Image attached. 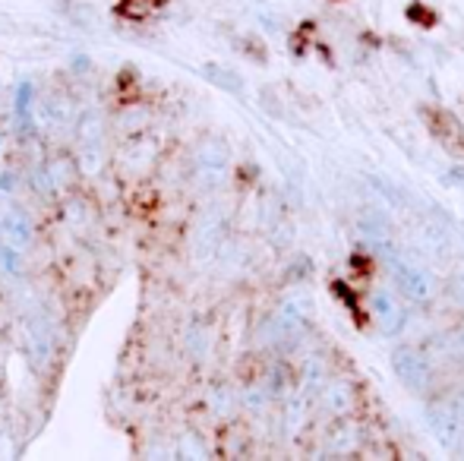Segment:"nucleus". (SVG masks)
Wrapping results in <instances>:
<instances>
[{
  "mask_svg": "<svg viewBox=\"0 0 464 461\" xmlns=\"http://www.w3.org/2000/svg\"><path fill=\"white\" fill-rule=\"evenodd\" d=\"M149 4H165V0H123L117 13H123L127 19H142L149 13Z\"/></svg>",
  "mask_w": 464,
  "mask_h": 461,
  "instance_id": "obj_6",
  "label": "nucleus"
},
{
  "mask_svg": "<svg viewBox=\"0 0 464 461\" xmlns=\"http://www.w3.org/2000/svg\"><path fill=\"white\" fill-rule=\"evenodd\" d=\"M335 294L342 297L344 303H348L351 310H354V316H357V322H363V316H361V310H357V297H354V291L348 288L344 282H335Z\"/></svg>",
  "mask_w": 464,
  "mask_h": 461,
  "instance_id": "obj_7",
  "label": "nucleus"
},
{
  "mask_svg": "<svg viewBox=\"0 0 464 461\" xmlns=\"http://www.w3.org/2000/svg\"><path fill=\"white\" fill-rule=\"evenodd\" d=\"M433 433L442 439L446 446H459L461 439V418L455 411H449V408H436L433 411Z\"/></svg>",
  "mask_w": 464,
  "mask_h": 461,
  "instance_id": "obj_5",
  "label": "nucleus"
},
{
  "mask_svg": "<svg viewBox=\"0 0 464 461\" xmlns=\"http://www.w3.org/2000/svg\"><path fill=\"white\" fill-rule=\"evenodd\" d=\"M372 320H379V326H382L385 335H395L398 329H401L404 316L389 294H379V297H372Z\"/></svg>",
  "mask_w": 464,
  "mask_h": 461,
  "instance_id": "obj_4",
  "label": "nucleus"
},
{
  "mask_svg": "<svg viewBox=\"0 0 464 461\" xmlns=\"http://www.w3.org/2000/svg\"><path fill=\"white\" fill-rule=\"evenodd\" d=\"M392 367H395L398 379H401L408 389H414V392H423V389H427L430 370H427V363L420 360L417 351H411V348L395 351V354H392Z\"/></svg>",
  "mask_w": 464,
  "mask_h": 461,
  "instance_id": "obj_2",
  "label": "nucleus"
},
{
  "mask_svg": "<svg viewBox=\"0 0 464 461\" xmlns=\"http://www.w3.org/2000/svg\"><path fill=\"white\" fill-rule=\"evenodd\" d=\"M395 284L398 291H401L408 301L414 303H423L430 301V294H433V284H430V275L423 269H417V265H395Z\"/></svg>",
  "mask_w": 464,
  "mask_h": 461,
  "instance_id": "obj_3",
  "label": "nucleus"
},
{
  "mask_svg": "<svg viewBox=\"0 0 464 461\" xmlns=\"http://www.w3.org/2000/svg\"><path fill=\"white\" fill-rule=\"evenodd\" d=\"M423 120H427L430 133L442 142L452 155L464 152V127L455 120L449 111H440V108H423Z\"/></svg>",
  "mask_w": 464,
  "mask_h": 461,
  "instance_id": "obj_1",
  "label": "nucleus"
}]
</instances>
